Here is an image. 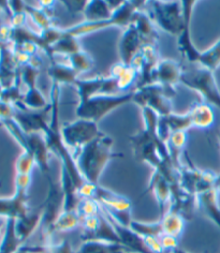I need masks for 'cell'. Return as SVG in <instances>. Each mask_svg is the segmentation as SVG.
I'll return each instance as SVG.
<instances>
[{
    "instance_id": "cell-25",
    "label": "cell",
    "mask_w": 220,
    "mask_h": 253,
    "mask_svg": "<svg viewBox=\"0 0 220 253\" xmlns=\"http://www.w3.org/2000/svg\"><path fill=\"white\" fill-rule=\"evenodd\" d=\"M83 48L81 47V44L79 41V38H75L73 36H69L65 33L62 35L61 39L56 42L54 45L49 48L48 57L49 59H53V57H69L75 53L80 52Z\"/></svg>"
},
{
    "instance_id": "cell-29",
    "label": "cell",
    "mask_w": 220,
    "mask_h": 253,
    "mask_svg": "<svg viewBox=\"0 0 220 253\" xmlns=\"http://www.w3.org/2000/svg\"><path fill=\"white\" fill-rule=\"evenodd\" d=\"M198 63L214 73L220 68V38L212 46L201 52Z\"/></svg>"
},
{
    "instance_id": "cell-19",
    "label": "cell",
    "mask_w": 220,
    "mask_h": 253,
    "mask_svg": "<svg viewBox=\"0 0 220 253\" xmlns=\"http://www.w3.org/2000/svg\"><path fill=\"white\" fill-rule=\"evenodd\" d=\"M145 7L135 12L131 23L134 25V27L136 28L144 44L157 45V42L159 40L158 28H157L155 23L150 18Z\"/></svg>"
},
{
    "instance_id": "cell-43",
    "label": "cell",
    "mask_w": 220,
    "mask_h": 253,
    "mask_svg": "<svg viewBox=\"0 0 220 253\" xmlns=\"http://www.w3.org/2000/svg\"><path fill=\"white\" fill-rule=\"evenodd\" d=\"M215 189L220 193V173L217 174L216 180H215Z\"/></svg>"
},
{
    "instance_id": "cell-26",
    "label": "cell",
    "mask_w": 220,
    "mask_h": 253,
    "mask_svg": "<svg viewBox=\"0 0 220 253\" xmlns=\"http://www.w3.org/2000/svg\"><path fill=\"white\" fill-rule=\"evenodd\" d=\"M187 131H178L169 136L166 141V145L168 148V153L170 158L173 162L174 166L178 169H180V156L185 150L186 144H187Z\"/></svg>"
},
{
    "instance_id": "cell-2",
    "label": "cell",
    "mask_w": 220,
    "mask_h": 253,
    "mask_svg": "<svg viewBox=\"0 0 220 253\" xmlns=\"http://www.w3.org/2000/svg\"><path fill=\"white\" fill-rule=\"evenodd\" d=\"M134 90L121 94H97L85 102H80L77 107L78 118H83L99 123L106 115L118 107L133 101Z\"/></svg>"
},
{
    "instance_id": "cell-31",
    "label": "cell",
    "mask_w": 220,
    "mask_h": 253,
    "mask_svg": "<svg viewBox=\"0 0 220 253\" xmlns=\"http://www.w3.org/2000/svg\"><path fill=\"white\" fill-rule=\"evenodd\" d=\"M68 63L78 74L90 71L93 67V60L91 56L84 49L67 57Z\"/></svg>"
},
{
    "instance_id": "cell-12",
    "label": "cell",
    "mask_w": 220,
    "mask_h": 253,
    "mask_svg": "<svg viewBox=\"0 0 220 253\" xmlns=\"http://www.w3.org/2000/svg\"><path fill=\"white\" fill-rule=\"evenodd\" d=\"M144 45L141 37L137 33L133 24H130L126 27L118 42V54L121 57V62L125 66H131L132 61L140 53Z\"/></svg>"
},
{
    "instance_id": "cell-37",
    "label": "cell",
    "mask_w": 220,
    "mask_h": 253,
    "mask_svg": "<svg viewBox=\"0 0 220 253\" xmlns=\"http://www.w3.org/2000/svg\"><path fill=\"white\" fill-rule=\"evenodd\" d=\"M61 3L69 13L71 15H75L79 13L83 14L87 1H85V0H64V1H61Z\"/></svg>"
},
{
    "instance_id": "cell-24",
    "label": "cell",
    "mask_w": 220,
    "mask_h": 253,
    "mask_svg": "<svg viewBox=\"0 0 220 253\" xmlns=\"http://www.w3.org/2000/svg\"><path fill=\"white\" fill-rule=\"evenodd\" d=\"M159 220L162 225L163 234L177 238H180L183 235L187 220L179 212L168 211Z\"/></svg>"
},
{
    "instance_id": "cell-45",
    "label": "cell",
    "mask_w": 220,
    "mask_h": 253,
    "mask_svg": "<svg viewBox=\"0 0 220 253\" xmlns=\"http://www.w3.org/2000/svg\"><path fill=\"white\" fill-rule=\"evenodd\" d=\"M114 253H128V252L126 251V249H125V248H121V249H118L117 251H115Z\"/></svg>"
},
{
    "instance_id": "cell-46",
    "label": "cell",
    "mask_w": 220,
    "mask_h": 253,
    "mask_svg": "<svg viewBox=\"0 0 220 253\" xmlns=\"http://www.w3.org/2000/svg\"><path fill=\"white\" fill-rule=\"evenodd\" d=\"M219 144H220V134H219Z\"/></svg>"
},
{
    "instance_id": "cell-10",
    "label": "cell",
    "mask_w": 220,
    "mask_h": 253,
    "mask_svg": "<svg viewBox=\"0 0 220 253\" xmlns=\"http://www.w3.org/2000/svg\"><path fill=\"white\" fill-rule=\"evenodd\" d=\"M33 155L36 161V166L39 168L40 172L45 178L51 176V169H49V151L46 138L43 133H29L25 135V147Z\"/></svg>"
},
{
    "instance_id": "cell-28",
    "label": "cell",
    "mask_w": 220,
    "mask_h": 253,
    "mask_svg": "<svg viewBox=\"0 0 220 253\" xmlns=\"http://www.w3.org/2000/svg\"><path fill=\"white\" fill-rule=\"evenodd\" d=\"M81 224V218L77 211H62L54 223L52 234L67 233L77 229Z\"/></svg>"
},
{
    "instance_id": "cell-30",
    "label": "cell",
    "mask_w": 220,
    "mask_h": 253,
    "mask_svg": "<svg viewBox=\"0 0 220 253\" xmlns=\"http://www.w3.org/2000/svg\"><path fill=\"white\" fill-rule=\"evenodd\" d=\"M123 246L113 243L101 242V240H84L82 242L77 253H114Z\"/></svg>"
},
{
    "instance_id": "cell-42",
    "label": "cell",
    "mask_w": 220,
    "mask_h": 253,
    "mask_svg": "<svg viewBox=\"0 0 220 253\" xmlns=\"http://www.w3.org/2000/svg\"><path fill=\"white\" fill-rule=\"evenodd\" d=\"M34 253H47V251H46V248H45V247H44V246L38 245L37 249H36V251H35Z\"/></svg>"
},
{
    "instance_id": "cell-13",
    "label": "cell",
    "mask_w": 220,
    "mask_h": 253,
    "mask_svg": "<svg viewBox=\"0 0 220 253\" xmlns=\"http://www.w3.org/2000/svg\"><path fill=\"white\" fill-rule=\"evenodd\" d=\"M180 75L181 63L170 58L160 59L154 72V84L174 90V87L180 83Z\"/></svg>"
},
{
    "instance_id": "cell-27",
    "label": "cell",
    "mask_w": 220,
    "mask_h": 253,
    "mask_svg": "<svg viewBox=\"0 0 220 253\" xmlns=\"http://www.w3.org/2000/svg\"><path fill=\"white\" fill-rule=\"evenodd\" d=\"M23 246L15 232V219H7L3 235L0 242V253H15Z\"/></svg>"
},
{
    "instance_id": "cell-44",
    "label": "cell",
    "mask_w": 220,
    "mask_h": 253,
    "mask_svg": "<svg viewBox=\"0 0 220 253\" xmlns=\"http://www.w3.org/2000/svg\"><path fill=\"white\" fill-rule=\"evenodd\" d=\"M174 253H191V252H188V251H185V250H183V249H180V248H178L177 250H176Z\"/></svg>"
},
{
    "instance_id": "cell-21",
    "label": "cell",
    "mask_w": 220,
    "mask_h": 253,
    "mask_svg": "<svg viewBox=\"0 0 220 253\" xmlns=\"http://www.w3.org/2000/svg\"><path fill=\"white\" fill-rule=\"evenodd\" d=\"M110 77L114 79L117 83V88L121 93L128 90L133 84H137L139 72L132 66H125L122 62H117L111 68Z\"/></svg>"
},
{
    "instance_id": "cell-34",
    "label": "cell",
    "mask_w": 220,
    "mask_h": 253,
    "mask_svg": "<svg viewBox=\"0 0 220 253\" xmlns=\"http://www.w3.org/2000/svg\"><path fill=\"white\" fill-rule=\"evenodd\" d=\"M37 167L33 155L27 149H23L15 162V175H31L33 169Z\"/></svg>"
},
{
    "instance_id": "cell-32",
    "label": "cell",
    "mask_w": 220,
    "mask_h": 253,
    "mask_svg": "<svg viewBox=\"0 0 220 253\" xmlns=\"http://www.w3.org/2000/svg\"><path fill=\"white\" fill-rule=\"evenodd\" d=\"M130 227L142 237H147V236L160 237L163 234L160 220L156 221V222H143V221L132 220Z\"/></svg>"
},
{
    "instance_id": "cell-38",
    "label": "cell",
    "mask_w": 220,
    "mask_h": 253,
    "mask_svg": "<svg viewBox=\"0 0 220 253\" xmlns=\"http://www.w3.org/2000/svg\"><path fill=\"white\" fill-rule=\"evenodd\" d=\"M15 192L28 195L31 183V175H15Z\"/></svg>"
},
{
    "instance_id": "cell-6",
    "label": "cell",
    "mask_w": 220,
    "mask_h": 253,
    "mask_svg": "<svg viewBox=\"0 0 220 253\" xmlns=\"http://www.w3.org/2000/svg\"><path fill=\"white\" fill-rule=\"evenodd\" d=\"M174 90L167 89L158 84L147 85L134 89L132 102L136 103L141 109L147 107L158 114L159 117L168 116L173 113L172 93Z\"/></svg>"
},
{
    "instance_id": "cell-5",
    "label": "cell",
    "mask_w": 220,
    "mask_h": 253,
    "mask_svg": "<svg viewBox=\"0 0 220 253\" xmlns=\"http://www.w3.org/2000/svg\"><path fill=\"white\" fill-rule=\"evenodd\" d=\"M101 133L97 123L83 118H78L72 123L61 126L62 141L71 151L73 158Z\"/></svg>"
},
{
    "instance_id": "cell-4",
    "label": "cell",
    "mask_w": 220,
    "mask_h": 253,
    "mask_svg": "<svg viewBox=\"0 0 220 253\" xmlns=\"http://www.w3.org/2000/svg\"><path fill=\"white\" fill-rule=\"evenodd\" d=\"M47 195L42 204V220H41V240L42 246H48L53 243L52 230L56 220L64 211V193L60 183L54 182L52 176L46 178Z\"/></svg>"
},
{
    "instance_id": "cell-22",
    "label": "cell",
    "mask_w": 220,
    "mask_h": 253,
    "mask_svg": "<svg viewBox=\"0 0 220 253\" xmlns=\"http://www.w3.org/2000/svg\"><path fill=\"white\" fill-rule=\"evenodd\" d=\"M85 22L100 23L108 22L113 16V11L106 0H89L83 12Z\"/></svg>"
},
{
    "instance_id": "cell-35",
    "label": "cell",
    "mask_w": 220,
    "mask_h": 253,
    "mask_svg": "<svg viewBox=\"0 0 220 253\" xmlns=\"http://www.w3.org/2000/svg\"><path fill=\"white\" fill-rule=\"evenodd\" d=\"M46 248L47 253H77L73 249L71 243L68 239L61 240L60 243H52L48 246H44Z\"/></svg>"
},
{
    "instance_id": "cell-39",
    "label": "cell",
    "mask_w": 220,
    "mask_h": 253,
    "mask_svg": "<svg viewBox=\"0 0 220 253\" xmlns=\"http://www.w3.org/2000/svg\"><path fill=\"white\" fill-rule=\"evenodd\" d=\"M147 250L150 253H163L162 246L160 243V238L156 236H147L143 237Z\"/></svg>"
},
{
    "instance_id": "cell-14",
    "label": "cell",
    "mask_w": 220,
    "mask_h": 253,
    "mask_svg": "<svg viewBox=\"0 0 220 253\" xmlns=\"http://www.w3.org/2000/svg\"><path fill=\"white\" fill-rule=\"evenodd\" d=\"M105 216L110 220L113 227H114V230L119 239V244L124 247L126 251L128 253H150L146 248L144 238L140 236L137 233H135L130 226H125V225L119 224L115 220L110 218L108 214H105Z\"/></svg>"
},
{
    "instance_id": "cell-9",
    "label": "cell",
    "mask_w": 220,
    "mask_h": 253,
    "mask_svg": "<svg viewBox=\"0 0 220 253\" xmlns=\"http://www.w3.org/2000/svg\"><path fill=\"white\" fill-rule=\"evenodd\" d=\"M160 59L158 46L152 45V44H144L140 53L136 55L131 63V66L134 67L139 72L136 88L154 84V72Z\"/></svg>"
},
{
    "instance_id": "cell-40",
    "label": "cell",
    "mask_w": 220,
    "mask_h": 253,
    "mask_svg": "<svg viewBox=\"0 0 220 253\" xmlns=\"http://www.w3.org/2000/svg\"><path fill=\"white\" fill-rule=\"evenodd\" d=\"M37 246H28V245H24L20 250H17L15 253H34L37 249Z\"/></svg>"
},
{
    "instance_id": "cell-1",
    "label": "cell",
    "mask_w": 220,
    "mask_h": 253,
    "mask_svg": "<svg viewBox=\"0 0 220 253\" xmlns=\"http://www.w3.org/2000/svg\"><path fill=\"white\" fill-rule=\"evenodd\" d=\"M113 138L102 132L75 156L74 159L80 172L88 182L100 185V178L109 162L113 158L122 156L113 153Z\"/></svg>"
},
{
    "instance_id": "cell-18",
    "label": "cell",
    "mask_w": 220,
    "mask_h": 253,
    "mask_svg": "<svg viewBox=\"0 0 220 253\" xmlns=\"http://www.w3.org/2000/svg\"><path fill=\"white\" fill-rule=\"evenodd\" d=\"M197 210L202 211L220 231V202L219 192L214 188L197 195Z\"/></svg>"
},
{
    "instance_id": "cell-33",
    "label": "cell",
    "mask_w": 220,
    "mask_h": 253,
    "mask_svg": "<svg viewBox=\"0 0 220 253\" xmlns=\"http://www.w3.org/2000/svg\"><path fill=\"white\" fill-rule=\"evenodd\" d=\"M77 212L80 216V218H86V217H91V216H97V214L101 213L102 207L100 203L93 199H88L84 198L81 199L77 206Z\"/></svg>"
},
{
    "instance_id": "cell-20",
    "label": "cell",
    "mask_w": 220,
    "mask_h": 253,
    "mask_svg": "<svg viewBox=\"0 0 220 253\" xmlns=\"http://www.w3.org/2000/svg\"><path fill=\"white\" fill-rule=\"evenodd\" d=\"M48 77L51 78L52 83L58 84H70L74 85L78 80L79 74L68 63L67 57H53L47 69Z\"/></svg>"
},
{
    "instance_id": "cell-15",
    "label": "cell",
    "mask_w": 220,
    "mask_h": 253,
    "mask_svg": "<svg viewBox=\"0 0 220 253\" xmlns=\"http://www.w3.org/2000/svg\"><path fill=\"white\" fill-rule=\"evenodd\" d=\"M42 220V205L39 208L31 210L24 216L15 219V232L23 245H26L28 239L35 232L40 229Z\"/></svg>"
},
{
    "instance_id": "cell-11",
    "label": "cell",
    "mask_w": 220,
    "mask_h": 253,
    "mask_svg": "<svg viewBox=\"0 0 220 253\" xmlns=\"http://www.w3.org/2000/svg\"><path fill=\"white\" fill-rule=\"evenodd\" d=\"M149 192L153 193L156 199L161 218L163 214L170 210L172 199V188L171 185H170V182L158 172V170H154L152 176H150L148 187L146 188L145 191L142 193V197H144V195Z\"/></svg>"
},
{
    "instance_id": "cell-3",
    "label": "cell",
    "mask_w": 220,
    "mask_h": 253,
    "mask_svg": "<svg viewBox=\"0 0 220 253\" xmlns=\"http://www.w3.org/2000/svg\"><path fill=\"white\" fill-rule=\"evenodd\" d=\"M145 9L157 28L178 37L184 25L181 1H147Z\"/></svg>"
},
{
    "instance_id": "cell-23",
    "label": "cell",
    "mask_w": 220,
    "mask_h": 253,
    "mask_svg": "<svg viewBox=\"0 0 220 253\" xmlns=\"http://www.w3.org/2000/svg\"><path fill=\"white\" fill-rule=\"evenodd\" d=\"M104 80L105 78L101 77V75H97L95 78L87 80L78 79L74 83V86L77 87L80 102H85V101L97 96V94H101Z\"/></svg>"
},
{
    "instance_id": "cell-17",
    "label": "cell",
    "mask_w": 220,
    "mask_h": 253,
    "mask_svg": "<svg viewBox=\"0 0 220 253\" xmlns=\"http://www.w3.org/2000/svg\"><path fill=\"white\" fill-rule=\"evenodd\" d=\"M191 129L190 118L188 114H175L174 112L168 116L159 117L158 134L163 142H166L169 136L178 131H188Z\"/></svg>"
},
{
    "instance_id": "cell-41",
    "label": "cell",
    "mask_w": 220,
    "mask_h": 253,
    "mask_svg": "<svg viewBox=\"0 0 220 253\" xmlns=\"http://www.w3.org/2000/svg\"><path fill=\"white\" fill-rule=\"evenodd\" d=\"M5 223H7V219L0 218V242H1V238H2V235H3Z\"/></svg>"
},
{
    "instance_id": "cell-8",
    "label": "cell",
    "mask_w": 220,
    "mask_h": 253,
    "mask_svg": "<svg viewBox=\"0 0 220 253\" xmlns=\"http://www.w3.org/2000/svg\"><path fill=\"white\" fill-rule=\"evenodd\" d=\"M181 4H183L184 12V25L177 37V48L183 57L184 62L198 63L201 52L194 45L191 35V20L197 1L196 0H184L181 1Z\"/></svg>"
},
{
    "instance_id": "cell-36",
    "label": "cell",
    "mask_w": 220,
    "mask_h": 253,
    "mask_svg": "<svg viewBox=\"0 0 220 253\" xmlns=\"http://www.w3.org/2000/svg\"><path fill=\"white\" fill-rule=\"evenodd\" d=\"M159 238L163 249V253H174L178 249L179 238L171 235H167V234H162Z\"/></svg>"
},
{
    "instance_id": "cell-16",
    "label": "cell",
    "mask_w": 220,
    "mask_h": 253,
    "mask_svg": "<svg viewBox=\"0 0 220 253\" xmlns=\"http://www.w3.org/2000/svg\"><path fill=\"white\" fill-rule=\"evenodd\" d=\"M187 114L190 118L191 128L199 130L211 129L216 120L214 106L205 102V101L194 102Z\"/></svg>"
},
{
    "instance_id": "cell-7",
    "label": "cell",
    "mask_w": 220,
    "mask_h": 253,
    "mask_svg": "<svg viewBox=\"0 0 220 253\" xmlns=\"http://www.w3.org/2000/svg\"><path fill=\"white\" fill-rule=\"evenodd\" d=\"M80 227L82 229V239L101 240V242L119 244V239L110 220L106 218L103 211L97 216L81 219Z\"/></svg>"
}]
</instances>
